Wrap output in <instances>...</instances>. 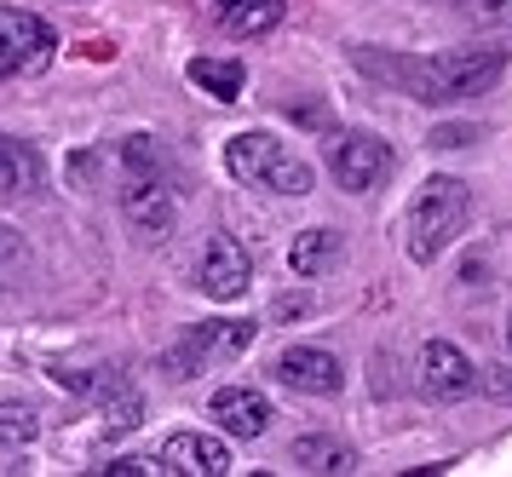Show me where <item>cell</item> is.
Segmentation results:
<instances>
[{
    "label": "cell",
    "mask_w": 512,
    "mask_h": 477,
    "mask_svg": "<svg viewBox=\"0 0 512 477\" xmlns=\"http://www.w3.org/2000/svg\"><path fill=\"white\" fill-rule=\"evenodd\" d=\"M478 133V127H438V133H432V144H438V150H449V144H461V138H472Z\"/></svg>",
    "instance_id": "26"
},
{
    "label": "cell",
    "mask_w": 512,
    "mask_h": 477,
    "mask_svg": "<svg viewBox=\"0 0 512 477\" xmlns=\"http://www.w3.org/2000/svg\"><path fill=\"white\" fill-rule=\"evenodd\" d=\"M52 46H58V35L47 29V18L0 6V75H18V69L47 64Z\"/></svg>",
    "instance_id": "8"
},
{
    "label": "cell",
    "mask_w": 512,
    "mask_h": 477,
    "mask_svg": "<svg viewBox=\"0 0 512 477\" xmlns=\"http://www.w3.org/2000/svg\"><path fill=\"white\" fill-rule=\"evenodd\" d=\"M294 466H305V472H357V455H351L346 443H334V437H300L294 443Z\"/></svg>",
    "instance_id": "17"
},
{
    "label": "cell",
    "mask_w": 512,
    "mask_h": 477,
    "mask_svg": "<svg viewBox=\"0 0 512 477\" xmlns=\"http://www.w3.org/2000/svg\"><path fill=\"white\" fill-rule=\"evenodd\" d=\"M254 334H259V322H248V317L196 322V328H185V340L162 351V374H167V380H196V374H213V368L236 363V357L254 345Z\"/></svg>",
    "instance_id": "4"
},
{
    "label": "cell",
    "mask_w": 512,
    "mask_h": 477,
    "mask_svg": "<svg viewBox=\"0 0 512 477\" xmlns=\"http://www.w3.org/2000/svg\"><path fill=\"white\" fill-rule=\"evenodd\" d=\"M121 213H127V225L139 230L144 242L173 236V190H167L162 173H133L127 190H121Z\"/></svg>",
    "instance_id": "9"
},
{
    "label": "cell",
    "mask_w": 512,
    "mask_h": 477,
    "mask_svg": "<svg viewBox=\"0 0 512 477\" xmlns=\"http://www.w3.org/2000/svg\"><path fill=\"white\" fill-rule=\"evenodd\" d=\"M225 167H231L236 184L248 190H271V196H311L317 179L277 133H236L225 144Z\"/></svg>",
    "instance_id": "2"
},
{
    "label": "cell",
    "mask_w": 512,
    "mask_h": 477,
    "mask_svg": "<svg viewBox=\"0 0 512 477\" xmlns=\"http://www.w3.org/2000/svg\"><path fill=\"white\" fill-rule=\"evenodd\" d=\"M41 437V414L29 403H0V443H35Z\"/></svg>",
    "instance_id": "20"
},
{
    "label": "cell",
    "mask_w": 512,
    "mask_h": 477,
    "mask_svg": "<svg viewBox=\"0 0 512 477\" xmlns=\"http://www.w3.org/2000/svg\"><path fill=\"white\" fill-rule=\"evenodd\" d=\"M41 184H47V161L35 156L24 138L0 133V190H12V196H35Z\"/></svg>",
    "instance_id": "13"
},
{
    "label": "cell",
    "mask_w": 512,
    "mask_h": 477,
    "mask_svg": "<svg viewBox=\"0 0 512 477\" xmlns=\"http://www.w3.org/2000/svg\"><path fill=\"white\" fill-rule=\"evenodd\" d=\"M328 173H334L340 190L363 196L374 184H386V173H392V144L374 138V133H340L334 150H328Z\"/></svg>",
    "instance_id": "5"
},
{
    "label": "cell",
    "mask_w": 512,
    "mask_h": 477,
    "mask_svg": "<svg viewBox=\"0 0 512 477\" xmlns=\"http://www.w3.org/2000/svg\"><path fill=\"white\" fill-rule=\"evenodd\" d=\"M162 460H167V472L219 477V472H231V443L225 437H208V432H173L162 443Z\"/></svg>",
    "instance_id": "11"
},
{
    "label": "cell",
    "mask_w": 512,
    "mask_h": 477,
    "mask_svg": "<svg viewBox=\"0 0 512 477\" xmlns=\"http://www.w3.org/2000/svg\"><path fill=\"white\" fill-rule=\"evenodd\" d=\"M52 380L64 391H81V397H110V391H121L116 368H52Z\"/></svg>",
    "instance_id": "19"
},
{
    "label": "cell",
    "mask_w": 512,
    "mask_h": 477,
    "mask_svg": "<svg viewBox=\"0 0 512 477\" xmlns=\"http://www.w3.org/2000/svg\"><path fill=\"white\" fill-rule=\"evenodd\" d=\"M478 386H484L489 397H495V403H512V368H507V363L484 368V380H478Z\"/></svg>",
    "instance_id": "24"
},
{
    "label": "cell",
    "mask_w": 512,
    "mask_h": 477,
    "mask_svg": "<svg viewBox=\"0 0 512 477\" xmlns=\"http://www.w3.org/2000/svg\"><path fill=\"white\" fill-rule=\"evenodd\" d=\"M282 12H288V0H219V23L236 35H265L282 23Z\"/></svg>",
    "instance_id": "16"
},
{
    "label": "cell",
    "mask_w": 512,
    "mask_h": 477,
    "mask_svg": "<svg viewBox=\"0 0 512 477\" xmlns=\"http://www.w3.org/2000/svg\"><path fill=\"white\" fill-rule=\"evenodd\" d=\"M484 380V368H472L461 345L449 340H426L420 345V386L432 391V397H466V391Z\"/></svg>",
    "instance_id": "10"
},
{
    "label": "cell",
    "mask_w": 512,
    "mask_h": 477,
    "mask_svg": "<svg viewBox=\"0 0 512 477\" xmlns=\"http://www.w3.org/2000/svg\"><path fill=\"white\" fill-rule=\"evenodd\" d=\"M208 409L231 437H265V426H271V403L254 386H219Z\"/></svg>",
    "instance_id": "12"
},
{
    "label": "cell",
    "mask_w": 512,
    "mask_h": 477,
    "mask_svg": "<svg viewBox=\"0 0 512 477\" xmlns=\"http://www.w3.org/2000/svg\"><path fill=\"white\" fill-rule=\"evenodd\" d=\"M288 265L300 276H323L340 265V230H328V225H311L294 236V248H288Z\"/></svg>",
    "instance_id": "14"
},
{
    "label": "cell",
    "mask_w": 512,
    "mask_h": 477,
    "mask_svg": "<svg viewBox=\"0 0 512 477\" xmlns=\"http://www.w3.org/2000/svg\"><path fill=\"white\" fill-rule=\"evenodd\" d=\"M466 18L478 29H512V0H466Z\"/></svg>",
    "instance_id": "22"
},
{
    "label": "cell",
    "mask_w": 512,
    "mask_h": 477,
    "mask_svg": "<svg viewBox=\"0 0 512 477\" xmlns=\"http://www.w3.org/2000/svg\"><path fill=\"white\" fill-rule=\"evenodd\" d=\"M18 253H24V236H18L12 225H0V265H12Z\"/></svg>",
    "instance_id": "25"
},
{
    "label": "cell",
    "mask_w": 512,
    "mask_h": 477,
    "mask_svg": "<svg viewBox=\"0 0 512 477\" xmlns=\"http://www.w3.org/2000/svg\"><path fill=\"white\" fill-rule=\"evenodd\" d=\"M196 282H202V294L219 299V305H231L254 288V259L248 248L236 242V236H213L208 248H202V265H196Z\"/></svg>",
    "instance_id": "7"
},
{
    "label": "cell",
    "mask_w": 512,
    "mask_h": 477,
    "mask_svg": "<svg viewBox=\"0 0 512 477\" xmlns=\"http://www.w3.org/2000/svg\"><path fill=\"white\" fill-rule=\"evenodd\" d=\"M144 426V397L139 391H110L104 397V426H98V437H121V432H139Z\"/></svg>",
    "instance_id": "18"
},
{
    "label": "cell",
    "mask_w": 512,
    "mask_h": 477,
    "mask_svg": "<svg viewBox=\"0 0 512 477\" xmlns=\"http://www.w3.org/2000/svg\"><path fill=\"white\" fill-rule=\"evenodd\" d=\"M167 472V460H144V455H121L104 466V477H162Z\"/></svg>",
    "instance_id": "23"
},
{
    "label": "cell",
    "mask_w": 512,
    "mask_h": 477,
    "mask_svg": "<svg viewBox=\"0 0 512 477\" xmlns=\"http://www.w3.org/2000/svg\"><path fill=\"white\" fill-rule=\"evenodd\" d=\"M190 81L208 98H219V104H236L242 87H248V69L236 64V58H190Z\"/></svg>",
    "instance_id": "15"
},
{
    "label": "cell",
    "mask_w": 512,
    "mask_h": 477,
    "mask_svg": "<svg viewBox=\"0 0 512 477\" xmlns=\"http://www.w3.org/2000/svg\"><path fill=\"white\" fill-rule=\"evenodd\" d=\"M507 69V52L501 46H449V52H432V58H415V64L386 69L403 92H415L420 104H455V98H472L501 81Z\"/></svg>",
    "instance_id": "1"
},
{
    "label": "cell",
    "mask_w": 512,
    "mask_h": 477,
    "mask_svg": "<svg viewBox=\"0 0 512 477\" xmlns=\"http://www.w3.org/2000/svg\"><path fill=\"white\" fill-rule=\"evenodd\" d=\"M466 213H472V196H466L461 179H449V173H432V179L415 190V207H409V259L415 265H432L455 236H461Z\"/></svg>",
    "instance_id": "3"
},
{
    "label": "cell",
    "mask_w": 512,
    "mask_h": 477,
    "mask_svg": "<svg viewBox=\"0 0 512 477\" xmlns=\"http://www.w3.org/2000/svg\"><path fill=\"white\" fill-rule=\"evenodd\" d=\"M121 161H127L133 173H162V150H156V138H144V133L121 144Z\"/></svg>",
    "instance_id": "21"
},
{
    "label": "cell",
    "mask_w": 512,
    "mask_h": 477,
    "mask_svg": "<svg viewBox=\"0 0 512 477\" xmlns=\"http://www.w3.org/2000/svg\"><path fill=\"white\" fill-rule=\"evenodd\" d=\"M507 340H512V328H507Z\"/></svg>",
    "instance_id": "27"
},
{
    "label": "cell",
    "mask_w": 512,
    "mask_h": 477,
    "mask_svg": "<svg viewBox=\"0 0 512 477\" xmlns=\"http://www.w3.org/2000/svg\"><path fill=\"white\" fill-rule=\"evenodd\" d=\"M271 374L288 391H305V397H340L346 391V363L334 351H323V345H288V351H277Z\"/></svg>",
    "instance_id": "6"
}]
</instances>
